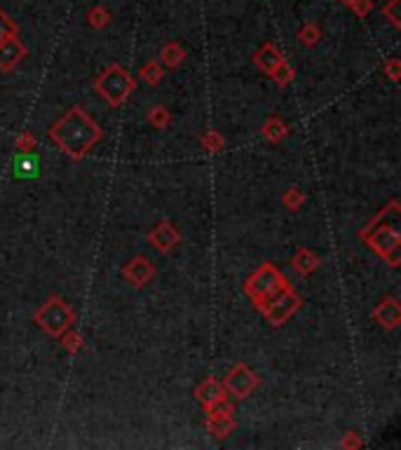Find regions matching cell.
<instances>
[{"instance_id":"cell-1","label":"cell","mask_w":401,"mask_h":450,"mask_svg":"<svg viewBox=\"0 0 401 450\" xmlns=\"http://www.w3.org/2000/svg\"><path fill=\"white\" fill-rule=\"evenodd\" d=\"M49 136L56 141V146L63 153H68L70 158H82L91 146L101 139V129L87 117V112L82 108L68 110V115H63L52 129Z\"/></svg>"},{"instance_id":"cell-2","label":"cell","mask_w":401,"mask_h":450,"mask_svg":"<svg viewBox=\"0 0 401 450\" xmlns=\"http://www.w3.org/2000/svg\"><path fill=\"white\" fill-rule=\"evenodd\" d=\"M134 87V80L129 77L125 68L120 66H110L106 73L96 80V91H101L103 98L110 105H120L129 96V91Z\"/></svg>"},{"instance_id":"cell-3","label":"cell","mask_w":401,"mask_h":450,"mask_svg":"<svg viewBox=\"0 0 401 450\" xmlns=\"http://www.w3.org/2000/svg\"><path fill=\"white\" fill-rule=\"evenodd\" d=\"M35 321H38L47 333L61 335L63 330L70 326V321H73V312H70V307L66 302H61L59 298H52L38 314H35Z\"/></svg>"},{"instance_id":"cell-4","label":"cell","mask_w":401,"mask_h":450,"mask_svg":"<svg viewBox=\"0 0 401 450\" xmlns=\"http://www.w3.org/2000/svg\"><path fill=\"white\" fill-rule=\"evenodd\" d=\"M300 307V300L295 298V295L288 291V288L281 286L279 291L272 293V302L270 305H263V312L265 316L270 319V323H274V326H279L281 321H286L288 316H291L295 309Z\"/></svg>"},{"instance_id":"cell-5","label":"cell","mask_w":401,"mask_h":450,"mask_svg":"<svg viewBox=\"0 0 401 450\" xmlns=\"http://www.w3.org/2000/svg\"><path fill=\"white\" fill-rule=\"evenodd\" d=\"M281 286H284V279H281V274H279L277 270H274L272 265H263V267H260V270L249 279L246 293L260 300V298H265V295H272L274 291H279Z\"/></svg>"},{"instance_id":"cell-6","label":"cell","mask_w":401,"mask_h":450,"mask_svg":"<svg viewBox=\"0 0 401 450\" xmlns=\"http://www.w3.org/2000/svg\"><path fill=\"white\" fill-rule=\"evenodd\" d=\"M371 244H373V249H376L383 258L390 260L392 265L399 263V258H397V251H399V232L394 230V228H383L376 237H371Z\"/></svg>"},{"instance_id":"cell-7","label":"cell","mask_w":401,"mask_h":450,"mask_svg":"<svg viewBox=\"0 0 401 450\" xmlns=\"http://www.w3.org/2000/svg\"><path fill=\"white\" fill-rule=\"evenodd\" d=\"M225 387H228L235 397L244 399V397H249L251 390L256 387V375H253L246 366H237V368H232L230 375L225 378Z\"/></svg>"},{"instance_id":"cell-8","label":"cell","mask_w":401,"mask_h":450,"mask_svg":"<svg viewBox=\"0 0 401 450\" xmlns=\"http://www.w3.org/2000/svg\"><path fill=\"white\" fill-rule=\"evenodd\" d=\"M26 56V47L14 38V35H7V38L0 40V68L10 70Z\"/></svg>"},{"instance_id":"cell-9","label":"cell","mask_w":401,"mask_h":450,"mask_svg":"<svg viewBox=\"0 0 401 450\" xmlns=\"http://www.w3.org/2000/svg\"><path fill=\"white\" fill-rule=\"evenodd\" d=\"M14 176L17 179H38L40 174V160L33 150H19V155L14 158Z\"/></svg>"},{"instance_id":"cell-10","label":"cell","mask_w":401,"mask_h":450,"mask_svg":"<svg viewBox=\"0 0 401 450\" xmlns=\"http://www.w3.org/2000/svg\"><path fill=\"white\" fill-rule=\"evenodd\" d=\"M148 239H151V244H155V249L169 251V249H174V246L179 244V232H176L169 223H160L158 228L148 235Z\"/></svg>"},{"instance_id":"cell-11","label":"cell","mask_w":401,"mask_h":450,"mask_svg":"<svg viewBox=\"0 0 401 450\" xmlns=\"http://www.w3.org/2000/svg\"><path fill=\"white\" fill-rule=\"evenodd\" d=\"M125 277L132 281V284H146L148 279L153 277V265H151V260L144 258V256H139V258H134L129 265L125 267Z\"/></svg>"},{"instance_id":"cell-12","label":"cell","mask_w":401,"mask_h":450,"mask_svg":"<svg viewBox=\"0 0 401 450\" xmlns=\"http://www.w3.org/2000/svg\"><path fill=\"white\" fill-rule=\"evenodd\" d=\"M373 316H376V321L383 323L385 328H394L399 323V319H401V307H399V302L394 298H387L383 305L376 307Z\"/></svg>"},{"instance_id":"cell-13","label":"cell","mask_w":401,"mask_h":450,"mask_svg":"<svg viewBox=\"0 0 401 450\" xmlns=\"http://www.w3.org/2000/svg\"><path fill=\"white\" fill-rule=\"evenodd\" d=\"M281 61H284V59H281V54L272 45H263L258 49V54H256V63L263 70H267V73H272V70L277 68Z\"/></svg>"},{"instance_id":"cell-14","label":"cell","mask_w":401,"mask_h":450,"mask_svg":"<svg viewBox=\"0 0 401 450\" xmlns=\"http://www.w3.org/2000/svg\"><path fill=\"white\" fill-rule=\"evenodd\" d=\"M197 397H200L202 404H207V406H214L216 401H221L223 399V392H221V387H218L214 380H207L200 390H197Z\"/></svg>"},{"instance_id":"cell-15","label":"cell","mask_w":401,"mask_h":450,"mask_svg":"<svg viewBox=\"0 0 401 450\" xmlns=\"http://www.w3.org/2000/svg\"><path fill=\"white\" fill-rule=\"evenodd\" d=\"M232 427H235V422H232L230 415H214L211 422H209V429L216 436H228Z\"/></svg>"},{"instance_id":"cell-16","label":"cell","mask_w":401,"mask_h":450,"mask_svg":"<svg viewBox=\"0 0 401 450\" xmlns=\"http://www.w3.org/2000/svg\"><path fill=\"white\" fill-rule=\"evenodd\" d=\"M293 265H295V270H298V272L307 274V272H312L317 265H319V260H317L310 251H298V256H295Z\"/></svg>"},{"instance_id":"cell-17","label":"cell","mask_w":401,"mask_h":450,"mask_svg":"<svg viewBox=\"0 0 401 450\" xmlns=\"http://www.w3.org/2000/svg\"><path fill=\"white\" fill-rule=\"evenodd\" d=\"M183 56L186 54H183V49L176 45V42H169V45L162 49V59H165L167 66H172V68L179 66V63L183 61Z\"/></svg>"},{"instance_id":"cell-18","label":"cell","mask_w":401,"mask_h":450,"mask_svg":"<svg viewBox=\"0 0 401 450\" xmlns=\"http://www.w3.org/2000/svg\"><path fill=\"white\" fill-rule=\"evenodd\" d=\"M89 24L94 26V28H101V26H106L110 21V12L106 10V7H94V10L89 12Z\"/></svg>"},{"instance_id":"cell-19","label":"cell","mask_w":401,"mask_h":450,"mask_svg":"<svg viewBox=\"0 0 401 450\" xmlns=\"http://www.w3.org/2000/svg\"><path fill=\"white\" fill-rule=\"evenodd\" d=\"M141 77H146L148 84H158V80L162 77V70H160V66H158V61L146 63L144 70H141Z\"/></svg>"},{"instance_id":"cell-20","label":"cell","mask_w":401,"mask_h":450,"mask_svg":"<svg viewBox=\"0 0 401 450\" xmlns=\"http://www.w3.org/2000/svg\"><path fill=\"white\" fill-rule=\"evenodd\" d=\"M265 136L270 139V141H279L281 136H284L286 134V129H284V124L279 122V120H270V122L265 124Z\"/></svg>"},{"instance_id":"cell-21","label":"cell","mask_w":401,"mask_h":450,"mask_svg":"<svg viewBox=\"0 0 401 450\" xmlns=\"http://www.w3.org/2000/svg\"><path fill=\"white\" fill-rule=\"evenodd\" d=\"M14 31H17V26H14V21L7 17V14L0 10V40L7 38V35H14Z\"/></svg>"},{"instance_id":"cell-22","label":"cell","mask_w":401,"mask_h":450,"mask_svg":"<svg viewBox=\"0 0 401 450\" xmlns=\"http://www.w3.org/2000/svg\"><path fill=\"white\" fill-rule=\"evenodd\" d=\"M272 75H274V77H277V82H279V84H288V82H291V77H293V73H291V68H288L284 61H281V63H279V66L272 70Z\"/></svg>"},{"instance_id":"cell-23","label":"cell","mask_w":401,"mask_h":450,"mask_svg":"<svg viewBox=\"0 0 401 450\" xmlns=\"http://www.w3.org/2000/svg\"><path fill=\"white\" fill-rule=\"evenodd\" d=\"M300 40L305 42V45H314L317 40H319V31H317L314 24H307L305 28L300 31Z\"/></svg>"},{"instance_id":"cell-24","label":"cell","mask_w":401,"mask_h":450,"mask_svg":"<svg viewBox=\"0 0 401 450\" xmlns=\"http://www.w3.org/2000/svg\"><path fill=\"white\" fill-rule=\"evenodd\" d=\"M148 120H151V124H155V127H165L169 115H167L165 108H153L151 112H148Z\"/></svg>"},{"instance_id":"cell-25","label":"cell","mask_w":401,"mask_h":450,"mask_svg":"<svg viewBox=\"0 0 401 450\" xmlns=\"http://www.w3.org/2000/svg\"><path fill=\"white\" fill-rule=\"evenodd\" d=\"M300 202H303V195H300L298 188H291V190H288V193L284 195V204H286L288 209H295Z\"/></svg>"},{"instance_id":"cell-26","label":"cell","mask_w":401,"mask_h":450,"mask_svg":"<svg viewBox=\"0 0 401 450\" xmlns=\"http://www.w3.org/2000/svg\"><path fill=\"white\" fill-rule=\"evenodd\" d=\"M204 143H207V148H211L214 153H218L223 148V141H221V136H218V134H209V136L204 139Z\"/></svg>"},{"instance_id":"cell-27","label":"cell","mask_w":401,"mask_h":450,"mask_svg":"<svg viewBox=\"0 0 401 450\" xmlns=\"http://www.w3.org/2000/svg\"><path fill=\"white\" fill-rule=\"evenodd\" d=\"M350 7H355L357 14H369L373 5H371V0H355V3H352Z\"/></svg>"},{"instance_id":"cell-28","label":"cell","mask_w":401,"mask_h":450,"mask_svg":"<svg viewBox=\"0 0 401 450\" xmlns=\"http://www.w3.org/2000/svg\"><path fill=\"white\" fill-rule=\"evenodd\" d=\"M397 5H399V0H392V3L385 7V14H390V19H392V24H394V26H399V17H397Z\"/></svg>"},{"instance_id":"cell-29","label":"cell","mask_w":401,"mask_h":450,"mask_svg":"<svg viewBox=\"0 0 401 450\" xmlns=\"http://www.w3.org/2000/svg\"><path fill=\"white\" fill-rule=\"evenodd\" d=\"M63 345H66V347L70 349V352H77V349H80V340H77V335H73V333H70V335H66V338H63V340H61Z\"/></svg>"},{"instance_id":"cell-30","label":"cell","mask_w":401,"mask_h":450,"mask_svg":"<svg viewBox=\"0 0 401 450\" xmlns=\"http://www.w3.org/2000/svg\"><path fill=\"white\" fill-rule=\"evenodd\" d=\"M33 146H35V141H33V136H28V134H24V136L19 139V150H33Z\"/></svg>"},{"instance_id":"cell-31","label":"cell","mask_w":401,"mask_h":450,"mask_svg":"<svg viewBox=\"0 0 401 450\" xmlns=\"http://www.w3.org/2000/svg\"><path fill=\"white\" fill-rule=\"evenodd\" d=\"M387 73H390L392 80H397V77H399V61L397 59H394L390 66H387Z\"/></svg>"},{"instance_id":"cell-32","label":"cell","mask_w":401,"mask_h":450,"mask_svg":"<svg viewBox=\"0 0 401 450\" xmlns=\"http://www.w3.org/2000/svg\"><path fill=\"white\" fill-rule=\"evenodd\" d=\"M343 3H345V5H352V3H355V0H343Z\"/></svg>"}]
</instances>
